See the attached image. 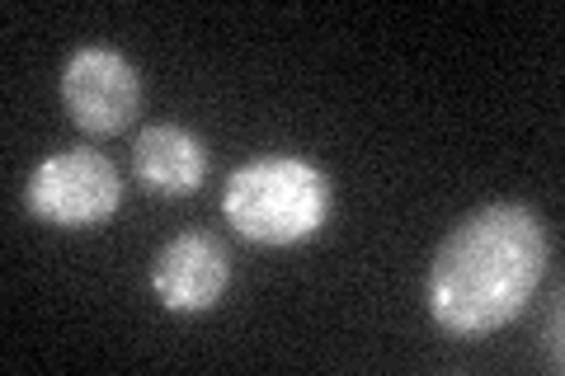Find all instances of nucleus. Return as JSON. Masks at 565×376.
<instances>
[{"instance_id": "obj_1", "label": "nucleus", "mask_w": 565, "mask_h": 376, "mask_svg": "<svg viewBox=\"0 0 565 376\" xmlns=\"http://www.w3.org/2000/svg\"><path fill=\"white\" fill-rule=\"evenodd\" d=\"M546 226L523 203H490L462 217L424 278V307L434 325L457 339L504 330L546 278Z\"/></svg>"}, {"instance_id": "obj_2", "label": "nucleus", "mask_w": 565, "mask_h": 376, "mask_svg": "<svg viewBox=\"0 0 565 376\" xmlns=\"http://www.w3.org/2000/svg\"><path fill=\"white\" fill-rule=\"evenodd\" d=\"M222 217L255 245H302L330 217V179L302 155H255L226 179Z\"/></svg>"}, {"instance_id": "obj_3", "label": "nucleus", "mask_w": 565, "mask_h": 376, "mask_svg": "<svg viewBox=\"0 0 565 376\" xmlns=\"http://www.w3.org/2000/svg\"><path fill=\"white\" fill-rule=\"evenodd\" d=\"M24 207L57 230H85L109 222L122 207V179L109 155L90 147H66L39 160L24 184Z\"/></svg>"}, {"instance_id": "obj_4", "label": "nucleus", "mask_w": 565, "mask_h": 376, "mask_svg": "<svg viewBox=\"0 0 565 376\" xmlns=\"http://www.w3.org/2000/svg\"><path fill=\"white\" fill-rule=\"evenodd\" d=\"M62 109L90 137L128 132L141 109L137 66L114 47H76L62 66Z\"/></svg>"}, {"instance_id": "obj_5", "label": "nucleus", "mask_w": 565, "mask_h": 376, "mask_svg": "<svg viewBox=\"0 0 565 376\" xmlns=\"http://www.w3.org/2000/svg\"><path fill=\"white\" fill-rule=\"evenodd\" d=\"M226 282H232V255L217 236L207 230H180L174 240L161 245L151 264V288L161 307L174 315H203L222 301Z\"/></svg>"}, {"instance_id": "obj_6", "label": "nucleus", "mask_w": 565, "mask_h": 376, "mask_svg": "<svg viewBox=\"0 0 565 376\" xmlns=\"http://www.w3.org/2000/svg\"><path fill=\"white\" fill-rule=\"evenodd\" d=\"M207 141L180 122H151L132 141V174L156 198H189L207 179Z\"/></svg>"}]
</instances>
